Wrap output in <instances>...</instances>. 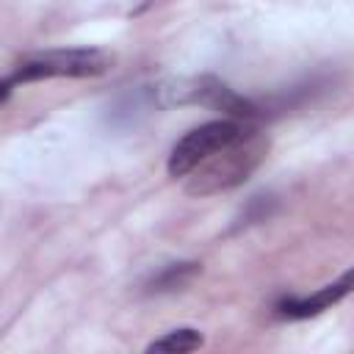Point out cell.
I'll list each match as a JSON object with an SVG mask.
<instances>
[{"label": "cell", "instance_id": "obj_1", "mask_svg": "<svg viewBox=\"0 0 354 354\" xmlns=\"http://www.w3.org/2000/svg\"><path fill=\"white\" fill-rule=\"evenodd\" d=\"M268 136L260 133L257 127H249L238 141H232L230 147L218 149L213 158H207L205 163H199L185 180V191L191 196H210V194H221L230 191L241 183L249 180V174L266 160L268 155Z\"/></svg>", "mask_w": 354, "mask_h": 354}, {"label": "cell", "instance_id": "obj_2", "mask_svg": "<svg viewBox=\"0 0 354 354\" xmlns=\"http://www.w3.org/2000/svg\"><path fill=\"white\" fill-rule=\"evenodd\" d=\"M113 58L97 47H58V50H41L25 55L11 75L0 83V102H6L14 91V86L33 83V80H50V77H97L108 72Z\"/></svg>", "mask_w": 354, "mask_h": 354}, {"label": "cell", "instance_id": "obj_3", "mask_svg": "<svg viewBox=\"0 0 354 354\" xmlns=\"http://www.w3.org/2000/svg\"><path fill=\"white\" fill-rule=\"evenodd\" d=\"M249 127L252 124L235 122V119H213V122H205V124L188 130L169 152V163H166L169 174L171 177H188L199 163H205L218 149L238 141Z\"/></svg>", "mask_w": 354, "mask_h": 354}, {"label": "cell", "instance_id": "obj_4", "mask_svg": "<svg viewBox=\"0 0 354 354\" xmlns=\"http://www.w3.org/2000/svg\"><path fill=\"white\" fill-rule=\"evenodd\" d=\"M348 293H354V266H348L337 279L326 282L324 288L313 290L310 296H285L274 304V313L285 321H304L313 315L326 313L337 301H343Z\"/></svg>", "mask_w": 354, "mask_h": 354}, {"label": "cell", "instance_id": "obj_5", "mask_svg": "<svg viewBox=\"0 0 354 354\" xmlns=\"http://www.w3.org/2000/svg\"><path fill=\"white\" fill-rule=\"evenodd\" d=\"M205 346V335L194 326H177L171 332H166L163 337L152 340L144 354H194Z\"/></svg>", "mask_w": 354, "mask_h": 354}, {"label": "cell", "instance_id": "obj_6", "mask_svg": "<svg viewBox=\"0 0 354 354\" xmlns=\"http://www.w3.org/2000/svg\"><path fill=\"white\" fill-rule=\"evenodd\" d=\"M194 274H199V263H169L158 274L149 277L147 290L149 293H169L174 288H183Z\"/></svg>", "mask_w": 354, "mask_h": 354}, {"label": "cell", "instance_id": "obj_7", "mask_svg": "<svg viewBox=\"0 0 354 354\" xmlns=\"http://www.w3.org/2000/svg\"><path fill=\"white\" fill-rule=\"evenodd\" d=\"M271 205H274V199H271V196H252V202L243 207V213H241V221H238V224L266 221V218H268V213H271Z\"/></svg>", "mask_w": 354, "mask_h": 354}]
</instances>
